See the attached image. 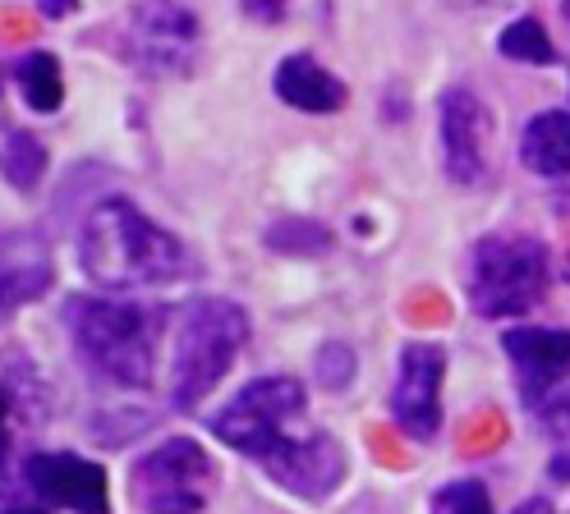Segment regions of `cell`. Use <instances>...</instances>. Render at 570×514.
<instances>
[{
	"mask_svg": "<svg viewBox=\"0 0 570 514\" xmlns=\"http://www.w3.org/2000/svg\"><path fill=\"white\" fill-rule=\"evenodd\" d=\"M79 263L101 289H142L166 285L189 271V253L153 216H142L129 198H106L88 211L79 235Z\"/></svg>",
	"mask_w": 570,
	"mask_h": 514,
	"instance_id": "obj_1",
	"label": "cell"
},
{
	"mask_svg": "<svg viewBox=\"0 0 570 514\" xmlns=\"http://www.w3.org/2000/svg\"><path fill=\"white\" fill-rule=\"evenodd\" d=\"M69 330L88 367L116 386H148L157 363L153 317L125 299H75L69 304Z\"/></svg>",
	"mask_w": 570,
	"mask_h": 514,
	"instance_id": "obj_2",
	"label": "cell"
},
{
	"mask_svg": "<svg viewBox=\"0 0 570 514\" xmlns=\"http://www.w3.org/2000/svg\"><path fill=\"white\" fill-rule=\"evenodd\" d=\"M248 340L244 308L226 299H198L185 308L180 330H175V367H170V399L175 409H198V399L217 391L230 373L235 354Z\"/></svg>",
	"mask_w": 570,
	"mask_h": 514,
	"instance_id": "obj_3",
	"label": "cell"
},
{
	"mask_svg": "<svg viewBox=\"0 0 570 514\" xmlns=\"http://www.w3.org/2000/svg\"><path fill=\"white\" fill-rule=\"evenodd\" d=\"M465 289L479 317H520L548 289V248L533 235H488L470 253Z\"/></svg>",
	"mask_w": 570,
	"mask_h": 514,
	"instance_id": "obj_4",
	"label": "cell"
},
{
	"mask_svg": "<svg viewBox=\"0 0 570 514\" xmlns=\"http://www.w3.org/2000/svg\"><path fill=\"white\" fill-rule=\"evenodd\" d=\"M299 418H304V386L295 377H263V382H248L226 409L212 418V432H217L230 451L267 464L272 455H281L285 446H295L304 436Z\"/></svg>",
	"mask_w": 570,
	"mask_h": 514,
	"instance_id": "obj_5",
	"label": "cell"
},
{
	"mask_svg": "<svg viewBox=\"0 0 570 514\" xmlns=\"http://www.w3.org/2000/svg\"><path fill=\"white\" fill-rule=\"evenodd\" d=\"M217 492V464L189 436H170L134 464L129 496L142 514H198Z\"/></svg>",
	"mask_w": 570,
	"mask_h": 514,
	"instance_id": "obj_6",
	"label": "cell"
},
{
	"mask_svg": "<svg viewBox=\"0 0 570 514\" xmlns=\"http://www.w3.org/2000/svg\"><path fill=\"white\" fill-rule=\"evenodd\" d=\"M198 14L185 0H138L120 23V56L161 79V73H189L198 60Z\"/></svg>",
	"mask_w": 570,
	"mask_h": 514,
	"instance_id": "obj_7",
	"label": "cell"
},
{
	"mask_svg": "<svg viewBox=\"0 0 570 514\" xmlns=\"http://www.w3.org/2000/svg\"><path fill=\"white\" fill-rule=\"evenodd\" d=\"M442 166L455 189H483L492 175V116L470 88H446L438 101Z\"/></svg>",
	"mask_w": 570,
	"mask_h": 514,
	"instance_id": "obj_8",
	"label": "cell"
},
{
	"mask_svg": "<svg viewBox=\"0 0 570 514\" xmlns=\"http://www.w3.org/2000/svg\"><path fill=\"white\" fill-rule=\"evenodd\" d=\"M442 377H446V349L414 340L401 349V373L391 391V418H396L414 441H433L442 427Z\"/></svg>",
	"mask_w": 570,
	"mask_h": 514,
	"instance_id": "obj_9",
	"label": "cell"
},
{
	"mask_svg": "<svg viewBox=\"0 0 570 514\" xmlns=\"http://www.w3.org/2000/svg\"><path fill=\"white\" fill-rule=\"evenodd\" d=\"M28 487L38 492L42 501L60 505V510H75V514H106L111 510V492H106V473L101 464H88L79 455H32L23 464Z\"/></svg>",
	"mask_w": 570,
	"mask_h": 514,
	"instance_id": "obj_10",
	"label": "cell"
},
{
	"mask_svg": "<svg viewBox=\"0 0 570 514\" xmlns=\"http://www.w3.org/2000/svg\"><path fill=\"white\" fill-rule=\"evenodd\" d=\"M285 492H295L304 501H323L341 487L345 477V455L327 432H304L295 446H285L281 455H272L263 464Z\"/></svg>",
	"mask_w": 570,
	"mask_h": 514,
	"instance_id": "obj_11",
	"label": "cell"
},
{
	"mask_svg": "<svg viewBox=\"0 0 570 514\" xmlns=\"http://www.w3.org/2000/svg\"><path fill=\"white\" fill-rule=\"evenodd\" d=\"M502 349L520 367L524 395L557 391L570 377V330L561 326H515L502 336Z\"/></svg>",
	"mask_w": 570,
	"mask_h": 514,
	"instance_id": "obj_12",
	"label": "cell"
},
{
	"mask_svg": "<svg viewBox=\"0 0 570 514\" xmlns=\"http://www.w3.org/2000/svg\"><path fill=\"white\" fill-rule=\"evenodd\" d=\"M51 276V253L38 235H0V317L38 299Z\"/></svg>",
	"mask_w": 570,
	"mask_h": 514,
	"instance_id": "obj_13",
	"label": "cell"
},
{
	"mask_svg": "<svg viewBox=\"0 0 570 514\" xmlns=\"http://www.w3.org/2000/svg\"><path fill=\"white\" fill-rule=\"evenodd\" d=\"M276 97L285 106L304 110V116H332V110L345 106V83L332 69H323L313 56H285L276 65Z\"/></svg>",
	"mask_w": 570,
	"mask_h": 514,
	"instance_id": "obj_14",
	"label": "cell"
},
{
	"mask_svg": "<svg viewBox=\"0 0 570 514\" xmlns=\"http://www.w3.org/2000/svg\"><path fill=\"white\" fill-rule=\"evenodd\" d=\"M520 161L543 179L570 175V110H543V116H533L524 125Z\"/></svg>",
	"mask_w": 570,
	"mask_h": 514,
	"instance_id": "obj_15",
	"label": "cell"
},
{
	"mask_svg": "<svg viewBox=\"0 0 570 514\" xmlns=\"http://www.w3.org/2000/svg\"><path fill=\"white\" fill-rule=\"evenodd\" d=\"M14 83L38 116H56L60 101H65V73H60V60L51 51H28L14 65Z\"/></svg>",
	"mask_w": 570,
	"mask_h": 514,
	"instance_id": "obj_16",
	"label": "cell"
},
{
	"mask_svg": "<svg viewBox=\"0 0 570 514\" xmlns=\"http://www.w3.org/2000/svg\"><path fill=\"white\" fill-rule=\"evenodd\" d=\"M0 175H6V184H14L19 194H32L47 175V147L38 134L28 129H14L6 138V147H0Z\"/></svg>",
	"mask_w": 570,
	"mask_h": 514,
	"instance_id": "obj_17",
	"label": "cell"
},
{
	"mask_svg": "<svg viewBox=\"0 0 570 514\" xmlns=\"http://www.w3.org/2000/svg\"><path fill=\"white\" fill-rule=\"evenodd\" d=\"M497 51H502L507 60H524V65H552L557 60V47H552V37H548V28L539 19H515L502 32Z\"/></svg>",
	"mask_w": 570,
	"mask_h": 514,
	"instance_id": "obj_18",
	"label": "cell"
},
{
	"mask_svg": "<svg viewBox=\"0 0 570 514\" xmlns=\"http://www.w3.org/2000/svg\"><path fill=\"white\" fill-rule=\"evenodd\" d=\"M433 514H492V496L483 483L465 477V483H451L433 496Z\"/></svg>",
	"mask_w": 570,
	"mask_h": 514,
	"instance_id": "obj_19",
	"label": "cell"
},
{
	"mask_svg": "<svg viewBox=\"0 0 570 514\" xmlns=\"http://www.w3.org/2000/svg\"><path fill=\"white\" fill-rule=\"evenodd\" d=\"M267 244L281 253H308V248H327L332 235L323 226H313V220H281V226L267 230Z\"/></svg>",
	"mask_w": 570,
	"mask_h": 514,
	"instance_id": "obj_20",
	"label": "cell"
},
{
	"mask_svg": "<svg viewBox=\"0 0 570 514\" xmlns=\"http://www.w3.org/2000/svg\"><path fill=\"white\" fill-rule=\"evenodd\" d=\"M350 377H354V354L345 345H327L323 354H317V382H323V386L341 391Z\"/></svg>",
	"mask_w": 570,
	"mask_h": 514,
	"instance_id": "obj_21",
	"label": "cell"
},
{
	"mask_svg": "<svg viewBox=\"0 0 570 514\" xmlns=\"http://www.w3.org/2000/svg\"><path fill=\"white\" fill-rule=\"evenodd\" d=\"M446 10H460V14H488V10H502V6H515V0H442Z\"/></svg>",
	"mask_w": 570,
	"mask_h": 514,
	"instance_id": "obj_22",
	"label": "cell"
},
{
	"mask_svg": "<svg viewBox=\"0 0 570 514\" xmlns=\"http://www.w3.org/2000/svg\"><path fill=\"white\" fill-rule=\"evenodd\" d=\"M38 10L47 14V19H69L79 10V0H38Z\"/></svg>",
	"mask_w": 570,
	"mask_h": 514,
	"instance_id": "obj_23",
	"label": "cell"
},
{
	"mask_svg": "<svg viewBox=\"0 0 570 514\" xmlns=\"http://www.w3.org/2000/svg\"><path fill=\"white\" fill-rule=\"evenodd\" d=\"M248 14H258V19H281L285 6H281V0H248Z\"/></svg>",
	"mask_w": 570,
	"mask_h": 514,
	"instance_id": "obj_24",
	"label": "cell"
},
{
	"mask_svg": "<svg viewBox=\"0 0 570 514\" xmlns=\"http://www.w3.org/2000/svg\"><path fill=\"white\" fill-rule=\"evenodd\" d=\"M515 514H557V510H552V505H548L543 496H533V501H524V505H520Z\"/></svg>",
	"mask_w": 570,
	"mask_h": 514,
	"instance_id": "obj_25",
	"label": "cell"
},
{
	"mask_svg": "<svg viewBox=\"0 0 570 514\" xmlns=\"http://www.w3.org/2000/svg\"><path fill=\"white\" fill-rule=\"evenodd\" d=\"M6 414H10V399H6V391H0V427H6Z\"/></svg>",
	"mask_w": 570,
	"mask_h": 514,
	"instance_id": "obj_26",
	"label": "cell"
},
{
	"mask_svg": "<svg viewBox=\"0 0 570 514\" xmlns=\"http://www.w3.org/2000/svg\"><path fill=\"white\" fill-rule=\"evenodd\" d=\"M0 514H47V510H28V505H14V510H0Z\"/></svg>",
	"mask_w": 570,
	"mask_h": 514,
	"instance_id": "obj_27",
	"label": "cell"
},
{
	"mask_svg": "<svg viewBox=\"0 0 570 514\" xmlns=\"http://www.w3.org/2000/svg\"><path fill=\"white\" fill-rule=\"evenodd\" d=\"M561 14H566V23H570V0H561Z\"/></svg>",
	"mask_w": 570,
	"mask_h": 514,
	"instance_id": "obj_28",
	"label": "cell"
}]
</instances>
